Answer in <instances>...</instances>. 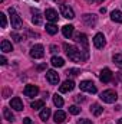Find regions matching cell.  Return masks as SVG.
<instances>
[{"instance_id":"obj_1","label":"cell","mask_w":122,"mask_h":124,"mask_svg":"<svg viewBox=\"0 0 122 124\" xmlns=\"http://www.w3.org/2000/svg\"><path fill=\"white\" fill-rule=\"evenodd\" d=\"M63 49L68 55V58L73 62H78V63H82L89 58V54H86L85 51H81L78 49L76 46H72V45H68V43H63Z\"/></svg>"},{"instance_id":"obj_2","label":"cell","mask_w":122,"mask_h":124,"mask_svg":"<svg viewBox=\"0 0 122 124\" xmlns=\"http://www.w3.org/2000/svg\"><path fill=\"white\" fill-rule=\"evenodd\" d=\"M9 15H10V22H12V28H14L16 31L23 28V22L20 19V16L17 15V12L13 7H9Z\"/></svg>"},{"instance_id":"obj_3","label":"cell","mask_w":122,"mask_h":124,"mask_svg":"<svg viewBox=\"0 0 122 124\" xmlns=\"http://www.w3.org/2000/svg\"><path fill=\"white\" fill-rule=\"evenodd\" d=\"M101 100L103 102H106V104H114L118 100V95L114 90H106V91H103L101 94Z\"/></svg>"},{"instance_id":"obj_4","label":"cell","mask_w":122,"mask_h":124,"mask_svg":"<svg viewBox=\"0 0 122 124\" xmlns=\"http://www.w3.org/2000/svg\"><path fill=\"white\" fill-rule=\"evenodd\" d=\"M43 55H45V48H43V45L37 43V45H33V46H32V49H30V56L32 58L40 59V58H43Z\"/></svg>"},{"instance_id":"obj_5","label":"cell","mask_w":122,"mask_h":124,"mask_svg":"<svg viewBox=\"0 0 122 124\" xmlns=\"http://www.w3.org/2000/svg\"><path fill=\"white\" fill-rule=\"evenodd\" d=\"M79 88L82 90V91H85V93H89V94H96V87H95V84L92 82V81H82L81 84H79Z\"/></svg>"},{"instance_id":"obj_6","label":"cell","mask_w":122,"mask_h":124,"mask_svg":"<svg viewBox=\"0 0 122 124\" xmlns=\"http://www.w3.org/2000/svg\"><path fill=\"white\" fill-rule=\"evenodd\" d=\"M112 78H114V74H112V71H111L109 68H103V69L101 71V74H99V79H101L103 84L111 82Z\"/></svg>"},{"instance_id":"obj_7","label":"cell","mask_w":122,"mask_h":124,"mask_svg":"<svg viewBox=\"0 0 122 124\" xmlns=\"http://www.w3.org/2000/svg\"><path fill=\"white\" fill-rule=\"evenodd\" d=\"M61 15L66 19H73L75 17V12L68 4H61Z\"/></svg>"},{"instance_id":"obj_8","label":"cell","mask_w":122,"mask_h":124,"mask_svg":"<svg viewBox=\"0 0 122 124\" xmlns=\"http://www.w3.org/2000/svg\"><path fill=\"white\" fill-rule=\"evenodd\" d=\"M45 17H46V20H49L50 23H55V22H58V12L55 10V9H46V12H45Z\"/></svg>"},{"instance_id":"obj_9","label":"cell","mask_w":122,"mask_h":124,"mask_svg":"<svg viewBox=\"0 0 122 124\" xmlns=\"http://www.w3.org/2000/svg\"><path fill=\"white\" fill-rule=\"evenodd\" d=\"M75 40H76L78 43H81V45L83 46V51H85L86 54H89V52H88V43H89V42H88V36H86L85 33H78V35H76V39H75Z\"/></svg>"},{"instance_id":"obj_10","label":"cell","mask_w":122,"mask_h":124,"mask_svg":"<svg viewBox=\"0 0 122 124\" xmlns=\"http://www.w3.org/2000/svg\"><path fill=\"white\" fill-rule=\"evenodd\" d=\"M105 43H106V40H105L103 33H96V35H95V38H93V45H95V48L101 49V48H103V46H105Z\"/></svg>"},{"instance_id":"obj_11","label":"cell","mask_w":122,"mask_h":124,"mask_svg":"<svg viewBox=\"0 0 122 124\" xmlns=\"http://www.w3.org/2000/svg\"><path fill=\"white\" fill-rule=\"evenodd\" d=\"M46 79H47L52 85H56V84L59 82V74H58L56 71L50 69V71H47V72H46Z\"/></svg>"},{"instance_id":"obj_12","label":"cell","mask_w":122,"mask_h":124,"mask_svg":"<svg viewBox=\"0 0 122 124\" xmlns=\"http://www.w3.org/2000/svg\"><path fill=\"white\" fill-rule=\"evenodd\" d=\"M23 94L26 97H29V98H33V97H36L39 94V88L36 85H26L25 90H23Z\"/></svg>"},{"instance_id":"obj_13","label":"cell","mask_w":122,"mask_h":124,"mask_svg":"<svg viewBox=\"0 0 122 124\" xmlns=\"http://www.w3.org/2000/svg\"><path fill=\"white\" fill-rule=\"evenodd\" d=\"M73 88H75V82H73L72 79H66L61 87H59V91L63 94V93H69V91H72Z\"/></svg>"},{"instance_id":"obj_14","label":"cell","mask_w":122,"mask_h":124,"mask_svg":"<svg viewBox=\"0 0 122 124\" xmlns=\"http://www.w3.org/2000/svg\"><path fill=\"white\" fill-rule=\"evenodd\" d=\"M30 12H32V15H33V17H32V22L34 23V25H42V13L39 12V9H34V7H32L30 9Z\"/></svg>"},{"instance_id":"obj_15","label":"cell","mask_w":122,"mask_h":124,"mask_svg":"<svg viewBox=\"0 0 122 124\" xmlns=\"http://www.w3.org/2000/svg\"><path fill=\"white\" fill-rule=\"evenodd\" d=\"M82 20H83V23H85V25H88V26H95V25H96V22H98L96 16H95V15H91V13L83 15V16H82Z\"/></svg>"},{"instance_id":"obj_16","label":"cell","mask_w":122,"mask_h":124,"mask_svg":"<svg viewBox=\"0 0 122 124\" xmlns=\"http://www.w3.org/2000/svg\"><path fill=\"white\" fill-rule=\"evenodd\" d=\"M10 107H12L13 110H16V111H22V110H23V102H22V100H20L19 97H14V98H12V101H10Z\"/></svg>"},{"instance_id":"obj_17","label":"cell","mask_w":122,"mask_h":124,"mask_svg":"<svg viewBox=\"0 0 122 124\" xmlns=\"http://www.w3.org/2000/svg\"><path fill=\"white\" fill-rule=\"evenodd\" d=\"M53 120H55V123L56 124H62L65 120H66V114H65V111L58 110V111L55 113V116H53Z\"/></svg>"},{"instance_id":"obj_18","label":"cell","mask_w":122,"mask_h":124,"mask_svg":"<svg viewBox=\"0 0 122 124\" xmlns=\"http://www.w3.org/2000/svg\"><path fill=\"white\" fill-rule=\"evenodd\" d=\"M73 29H75V28H73L72 25H65V26L62 28V33H63V36L70 39V36L73 35Z\"/></svg>"},{"instance_id":"obj_19","label":"cell","mask_w":122,"mask_h":124,"mask_svg":"<svg viewBox=\"0 0 122 124\" xmlns=\"http://www.w3.org/2000/svg\"><path fill=\"white\" fill-rule=\"evenodd\" d=\"M50 63H52L55 68H62V66L65 65V59L61 58V56H53L52 61H50Z\"/></svg>"},{"instance_id":"obj_20","label":"cell","mask_w":122,"mask_h":124,"mask_svg":"<svg viewBox=\"0 0 122 124\" xmlns=\"http://www.w3.org/2000/svg\"><path fill=\"white\" fill-rule=\"evenodd\" d=\"M111 19L116 23H122V12L121 10H114L111 13Z\"/></svg>"},{"instance_id":"obj_21","label":"cell","mask_w":122,"mask_h":124,"mask_svg":"<svg viewBox=\"0 0 122 124\" xmlns=\"http://www.w3.org/2000/svg\"><path fill=\"white\" fill-rule=\"evenodd\" d=\"M91 113L93 114V116H101L102 113H103V108L99 105V104H92V107H91Z\"/></svg>"},{"instance_id":"obj_22","label":"cell","mask_w":122,"mask_h":124,"mask_svg":"<svg viewBox=\"0 0 122 124\" xmlns=\"http://www.w3.org/2000/svg\"><path fill=\"white\" fill-rule=\"evenodd\" d=\"M39 117H40V120L42 121H46V120H49V117H50V108H43L42 111H40V114H39Z\"/></svg>"},{"instance_id":"obj_23","label":"cell","mask_w":122,"mask_h":124,"mask_svg":"<svg viewBox=\"0 0 122 124\" xmlns=\"http://www.w3.org/2000/svg\"><path fill=\"white\" fill-rule=\"evenodd\" d=\"M1 51L3 52H12L13 51V46H12V43L9 42V40H1Z\"/></svg>"},{"instance_id":"obj_24","label":"cell","mask_w":122,"mask_h":124,"mask_svg":"<svg viewBox=\"0 0 122 124\" xmlns=\"http://www.w3.org/2000/svg\"><path fill=\"white\" fill-rule=\"evenodd\" d=\"M3 116H4V118H6L7 121H12V123L14 121V116H13V113H12L9 108H4V110H3Z\"/></svg>"},{"instance_id":"obj_25","label":"cell","mask_w":122,"mask_h":124,"mask_svg":"<svg viewBox=\"0 0 122 124\" xmlns=\"http://www.w3.org/2000/svg\"><path fill=\"white\" fill-rule=\"evenodd\" d=\"M46 32L49 35H56L58 33V26L55 23H49V25H46Z\"/></svg>"},{"instance_id":"obj_26","label":"cell","mask_w":122,"mask_h":124,"mask_svg":"<svg viewBox=\"0 0 122 124\" xmlns=\"http://www.w3.org/2000/svg\"><path fill=\"white\" fill-rule=\"evenodd\" d=\"M32 108L33 110H39V108H45V100H37L32 102Z\"/></svg>"},{"instance_id":"obj_27","label":"cell","mask_w":122,"mask_h":124,"mask_svg":"<svg viewBox=\"0 0 122 124\" xmlns=\"http://www.w3.org/2000/svg\"><path fill=\"white\" fill-rule=\"evenodd\" d=\"M53 104L58 107V108H61L63 107V98H62L61 95H58V94H55L53 95Z\"/></svg>"},{"instance_id":"obj_28","label":"cell","mask_w":122,"mask_h":124,"mask_svg":"<svg viewBox=\"0 0 122 124\" xmlns=\"http://www.w3.org/2000/svg\"><path fill=\"white\" fill-rule=\"evenodd\" d=\"M112 61H114V63H115L116 66H119V68H122V55H119V54H116V55H114V58H112Z\"/></svg>"},{"instance_id":"obj_29","label":"cell","mask_w":122,"mask_h":124,"mask_svg":"<svg viewBox=\"0 0 122 124\" xmlns=\"http://www.w3.org/2000/svg\"><path fill=\"white\" fill-rule=\"evenodd\" d=\"M69 113L73 114V116H78V114L81 113V108H79L78 105H72V107H69Z\"/></svg>"},{"instance_id":"obj_30","label":"cell","mask_w":122,"mask_h":124,"mask_svg":"<svg viewBox=\"0 0 122 124\" xmlns=\"http://www.w3.org/2000/svg\"><path fill=\"white\" fill-rule=\"evenodd\" d=\"M66 74H68V77H76V75H79L81 72H79V69H75V68H72V69H69Z\"/></svg>"},{"instance_id":"obj_31","label":"cell","mask_w":122,"mask_h":124,"mask_svg":"<svg viewBox=\"0 0 122 124\" xmlns=\"http://www.w3.org/2000/svg\"><path fill=\"white\" fill-rule=\"evenodd\" d=\"M0 22H1V28H6L7 26V19H6V15L4 13H0Z\"/></svg>"},{"instance_id":"obj_32","label":"cell","mask_w":122,"mask_h":124,"mask_svg":"<svg viewBox=\"0 0 122 124\" xmlns=\"http://www.w3.org/2000/svg\"><path fill=\"white\" fill-rule=\"evenodd\" d=\"M12 39H13L14 42H17V43H19V42H22L23 36H20V35H17L16 32H13V33H12Z\"/></svg>"},{"instance_id":"obj_33","label":"cell","mask_w":122,"mask_h":124,"mask_svg":"<svg viewBox=\"0 0 122 124\" xmlns=\"http://www.w3.org/2000/svg\"><path fill=\"white\" fill-rule=\"evenodd\" d=\"M83 100H85V97H83V95H81V94L75 97V101H76V102H82Z\"/></svg>"},{"instance_id":"obj_34","label":"cell","mask_w":122,"mask_h":124,"mask_svg":"<svg viewBox=\"0 0 122 124\" xmlns=\"http://www.w3.org/2000/svg\"><path fill=\"white\" fill-rule=\"evenodd\" d=\"M58 51H59V49H58L56 45H52V46H50V52H52V54H56Z\"/></svg>"},{"instance_id":"obj_35","label":"cell","mask_w":122,"mask_h":124,"mask_svg":"<svg viewBox=\"0 0 122 124\" xmlns=\"http://www.w3.org/2000/svg\"><path fill=\"white\" fill-rule=\"evenodd\" d=\"M78 124H93V123H92L91 120H86V118H83V120H81Z\"/></svg>"},{"instance_id":"obj_36","label":"cell","mask_w":122,"mask_h":124,"mask_svg":"<svg viewBox=\"0 0 122 124\" xmlns=\"http://www.w3.org/2000/svg\"><path fill=\"white\" fill-rule=\"evenodd\" d=\"M23 123H25V124H33V121H32V118L26 117V118H23Z\"/></svg>"},{"instance_id":"obj_37","label":"cell","mask_w":122,"mask_h":124,"mask_svg":"<svg viewBox=\"0 0 122 124\" xmlns=\"http://www.w3.org/2000/svg\"><path fill=\"white\" fill-rule=\"evenodd\" d=\"M0 63H1V65H6V63H7V59H6V58H4L3 55L0 56Z\"/></svg>"},{"instance_id":"obj_38","label":"cell","mask_w":122,"mask_h":124,"mask_svg":"<svg viewBox=\"0 0 122 124\" xmlns=\"http://www.w3.org/2000/svg\"><path fill=\"white\" fill-rule=\"evenodd\" d=\"M99 12H101L102 15H105V13H106V9H105V7H101V9H99Z\"/></svg>"},{"instance_id":"obj_39","label":"cell","mask_w":122,"mask_h":124,"mask_svg":"<svg viewBox=\"0 0 122 124\" xmlns=\"http://www.w3.org/2000/svg\"><path fill=\"white\" fill-rule=\"evenodd\" d=\"M118 124H122V118H119V120H118Z\"/></svg>"},{"instance_id":"obj_40","label":"cell","mask_w":122,"mask_h":124,"mask_svg":"<svg viewBox=\"0 0 122 124\" xmlns=\"http://www.w3.org/2000/svg\"><path fill=\"white\" fill-rule=\"evenodd\" d=\"M96 1H98V3H102V1H103V0H96Z\"/></svg>"},{"instance_id":"obj_41","label":"cell","mask_w":122,"mask_h":124,"mask_svg":"<svg viewBox=\"0 0 122 124\" xmlns=\"http://www.w3.org/2000/svg\"><path fill=\"white\" fill-rule=\"evenodd\" d=\"M0 1H1V3H3V1H4V0H0Z\"/></svg>"},{"instance_id":"obj_42","label":"cell","mask_w":122,"mask_h":124,"mask_svg":"<svg viewBox=\"0 0 122 124\" xmlns=\"http://www.w3.org/2000/svg\"><path fill=\"white\" fill-rule=\"evenodd\" d=\"M86 1H92V0H86Z\"/></svg>"}]
</instances>
